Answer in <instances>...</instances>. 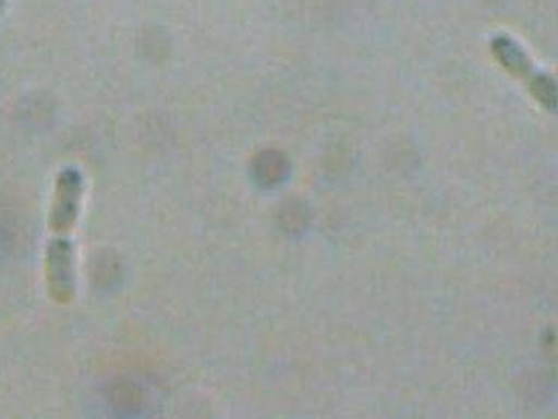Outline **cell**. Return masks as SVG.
Here are the masks:
<instances>
[{
  "label": "cell",
  "instance_id": "cell-1",
  "mask_svg": "<svg viewBox=\"0 0 558 419\" xmlns=\"http://www.w3.org/2000/svg\"><path fill=\"white\" fill-rule=\"evenodd\" d=\"M84 196V181L75 169L63 170L57 178L50 227L51 241L45 255V276L51 299L69 304L75 299V252L72 231L75 229Z\"/></svg>",
  "mask_w": 558,
  "mask_h": 419
}]
</instances>
